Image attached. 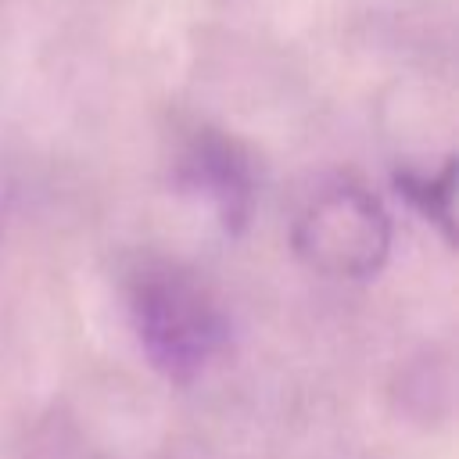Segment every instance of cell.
Returning <instances> with one entry per match:
<instances>
[{
	"label": "cell",
	"mask_w": 459,
	"mask_h": 459,
	"mask_svg": "<svg viewBox=\"0 0 459 459\" xmlns=\"http://www.w3.org/2000/svg\"><path fill=\"white\" fill-rule=\"evenodd\" d=\"M126 308L147 362L172 384L197 380L230 344L215 290L176 258L147 255L126 276Z\"/></svg>",
	"instance_id": "obj_1"
},
{
	"label": "cell",
	"mask_w": 459,
	"mask_h": 459,
	"mask_svg": "<svg viewBox=\"0 0 459 459\" xmlns=\"http://www.w3.org/2000/svg\"><path fill=\"white\" fill-rule=\"evenodd\" d=\"M391 215L362 183L333 179L294 215V255L326 280H373L391 255Z\"/></svg>",
	"instance_id": "obj_2"
},
{
	"label": "cell",
	"mask_w": 459,
	"mask_h": 459,
	"mask_svg": "<svg viewBox=\"0 0 459 459\" xmlns=\"http://www.w3.org/2000/svg\"><path fill=\"white\" fill-rule=\"evenodd\" d=\"M172 186L201 201L215 222L237 237L255 219L258 165L237 136L215 126H190L172 151Z\"/></svg>",
	"instance_id": "obj_3"
},
{
	"label": "cell",
	"mask_w": 459,
	"mask_h": 459,
	"mask_svg": "<svg viewBox=\"0 0 459 459\" xmlns=\"http://www.w3.org/2000/svg\"><path fill=\"white\" fill-rule=\"evenodd\" d=\"M394 190L405 197L409 208H416L430 226L452 240V190H455V158H445L441 169L434 172H416V169H398Z\"/></svg>",
	"instance_id": "obj_4"
}]
</instances>
